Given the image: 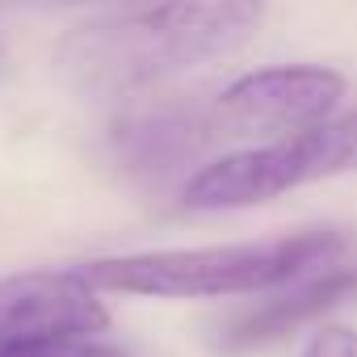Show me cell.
I'll list each match as a JSON object with an SVG mask.
<instances>
[{
  "label": "cell",
  "mask_w": 357,
  "mask_h": 357,
  "mask_svg": "<svg viewBox=\"0 0 357 357\" xmlns=\"http://www.w3.org/2000/svg\"><path fill=\"white\" fill-rule=\"evenodd\" d=\"M261 5L265 0H118L59 43L55 63L80 93H135L240 47Z\"/></svg>",
  "instance_id": "6da1fadb"
},
{
  "label": "cell",
  "mask_w": 357,
  "mask_h": 357,
  "mask_svg": "<svg viewBox=\"0 0 357 357\" xmlns=\"http://www.w3.org/2000/svg\"><path fill=\"white\" fill-rule=\"evenodd\" d=\"M344 240L336 231H303L265 244H219V248H172L105 257L76 278L93 290L155 294V298H219V294H261L340 265Z\"/></svg>",
  "instance_id": "7a4b0ae2"
},
{
  "label": "cell",
  "mask_w": 357,
  "mask_h": 357,
  "mask_svg": "<svg viewBox=\"0 0 357 357\" xmlns=\"http://www.w3.org/2000/svg\"><path fill=\"white\" fill-rule=\"evenodd\" d=\"M357 172V109L328 118L311 130L282 135L265 147L223 155L190 176L185 206L190 211H240L269 202L286 190L324 181V176Z\"/></svg>",
  "instance_id": "3957f363"
},
{
  "label": "cell",
  "mask_w": 357,
  "mask_h": 357,
  "mask_svg": "<svg viewBox=\"0 0 357 357\" xmlns=\"http://www.w3.org/2000/svg\"><path fill=\"white\" fill-rule=\"evenodd\" d=\"M344 97V76L315 63L261 68L240 76L219 93L206 122L215 139H248V135H298L332 118Z\"/></svg>",
  "instance_id": "277c9868"
},
{
  "label": "cell",
  "mask_w": 357,
  "mask_h": 357,
  "mask_svg": "<svg viewBox=\"0 0 357 357\" xmlns=\"http://www.w3.org/2000/svg\"><path fill=\"white\" fill-rule=\"evenodd\" d=\"M109 315L76 273H13L0 282V344L38 336H97Z\"/></svg>",
  "instance_id": "5b68a950"
},
{
  "label": "cell",
  "mask_w": 357,
  "mask_h": 357,
  "mask_svg": "<svg viewBox=\"0 0 357 357\" xmlns=\"http://www.w3.org/2000/svg\"><path fill=\"white\" fill-rule=\"evenodd\" d=\"M349 294H357V269H349L344 261L340 265H328L311 278H298L290 282L282 294H273L269 303L252 307V311H240L231 315L227 324H219V349L227 353H248V349H261V344H273L290 332H298L303 324L319 319L324 311H332L336 303H344Z\"/></svg>",
  "instance_id": "8992f818"
},
{
  "label": "cell",
  "mask_w": 357,
  "mask_h": 357,
  "mask_svg": "<svg viewBox=\"0 0 357 357\" xmlns=\"http://www.w3.org/2000/svg\"><path fill=\"white\" fill-rule=\"evenodd\" d=\"M211 139L215 130L206 114H185V109H147L114 126V151L139 176H168L194 164Z\"/></svg>",
  "instance_id": "52a82bcc"
},
{
  "label": "cell",
  "mask_w": 357,
  "mask_h": 357,
  "mask_svg": "<svg viewBox=\"0 0 357 357\" xmlns=\"http://www.w3.org/2000/svg\"><path fill=\"white\" fill-rule=\"evenodd\" d=\"M0 357H126V353L97 336H38V340H5Z\"/></svg>",
  "instance_id": "ba28073f"
},
{
  "label": "cell",
  "mask_w": 357,
  "mask_h": 357,
  "mask_svg": "<svg viewBox=\"0 0 357 357\" xmlns=\"http://www.w3.org/2000/svg\"><path fill=\"white\" fill-rule=\"evenodd\" d=\"M298 357H357V332H349V328H324L319 336H311V344Z\"/></svg>",
  "instance_id": "9c48e42d"
}]
</instances>
